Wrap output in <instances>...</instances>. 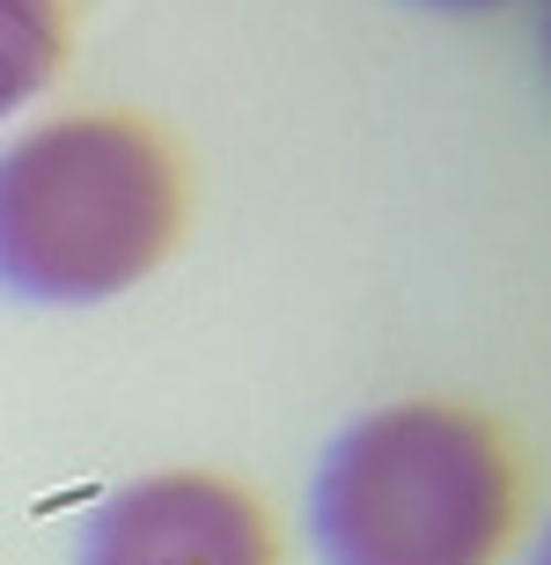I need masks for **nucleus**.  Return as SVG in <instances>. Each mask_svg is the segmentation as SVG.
<instances>
[{"label": "nucleus", "instance_id": "nucleus-1", "mask_svg": "<svg viewBox=\"0 0 551 565\" xmlns=\"http://www.w3.org/2000/svg\"><path fill=\"white\" fill-rule=\"evenodd\" d=\"M184 191L170 147L133 118L82 110L0 154V287L15 301L88 309L170 257Z\"/></svg>", "mask_w": 551, "mask_h": 565}, {"label": "nucleus", "instance_id": "nucleus-2", "mask_svg": "<svg viewBox=\"0 0 551 565\" xmlns=\"http://www.w3.org/2000/svg\"><path fill=\"white\" fill-rule=\"evenodd\" d=\"M515 529V462L456 404H390L317 462L309 536L324 565H492Z\"/></svg>", "mask_w": 551, "mask_h": 565}, {"label": "nucleus", "instance_id": "nucleus-3", "mask_svg": "<svg viewBox=\"0 0 551 565\" xmlns=\"http://www.w3.org/2000/svg\"><path fill=\"white\" fill-rule=\"evenodd\" d=\"M74 565H273V529L243 484L162 470L88 514Z\"/></svg>", "mask_w": 551, "mask_h": 565}, {"label": "nucleus", "instance_id": "nucleus-4", "mask_svg": "<svg viewBox=\"0 0 551 565\" xmlns=\"http://www.w3.org/2000/svg\"><path fill=\"white\" fill-rule=\"evenodd\" d=\"M66 60V0H0V118H15Z\"/></svg>", "mask_w": 551, "mask_h": 565}, {"label": "nucleus", "instance_id": "nucleus-5", "mask_svg": "<svg viewBox=\"0 0 551 565\" xmlns=\"http://www.w3.org/2000/svg\"><path fill=\"white\" fill-rule=\"evenodd\" d=\"M426 8H500V0H426Z\"/></svg>", "mask_w": 551, "mask_h": 565}, {"label": "nucleus", "instance_id": "nucleus-6", "mask_svg": "<svg viewBox=\"0 0 551 565\" xmlns=\"http://www.w3.org/2000/svg\"><path fill=\"white\" fill-rule=\"evenodd\" d=\"M537 565H551V536H544V551H537Z\"/></svg>", "mask_w": 551, "mask_h": 565}]
</instances>
